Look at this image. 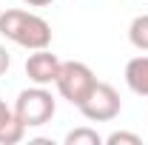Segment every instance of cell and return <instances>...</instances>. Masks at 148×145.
<instances>
[{
	"instance_id": "cell-1",
	"label": "cell",
	"mask_w": 148,
	"mask_h": 145,
	"mask_svg": "<svg viewBox=\"0 0 148 145\" xmlns=\"http://www.w3.org/2000/svg\"><path fill=\"white\" fill-rule=\"evenodd\" d=\"M0 34L12 40L20 49H49L51 46V26L34 12H23V9H6L0 12Z\"/></svg>"
},
{
	"instance_id": "cell-2",
	"label": "cell",
	"mask_w": 148,
	"mask_h": 145,
	"mask_svg": "<svg viewBox=\"0 0 148 145\" xmlns=\"http://www.w3.org/2000/svg\"><path fill=\"white\" fill-rule=\"evenodd\" d=\"M12 111H14V117L26 128H40L46 122H51V117L57 111V103L46 85H32V88H23L17 94Z\"/></svg>"
},
{
	"instance_id": "cell-3",
	"label": "cell",
	"mask_w": 148,
	"mask_h": 145,
	"mask_svg": "<svg viewBox=\"0 0 148 145\" xmlns=\"http://www.w3.org/2000/svg\"><path fill=\"white\" fill-rule=\"evenodd\" d=\"M54 85H57V91H60L63 100H69L71 105L80 108V103H83V100L91 94V88L97 85V77H94V71L86 63L69 60V63L60 66V74H57Z\"/></svg>"
},
{
	"instance_id": "cell-4",
	"label": "cell",
	"mask_w": 148,
	"mask_h": 145,
	"mask_svg": "<svg viewBox=\"0 0 148 145\" xmlns=\"http://www.w3.org/2000/svg\"><path fill=\"white\" fill-rule=\"evenodd\" d=\"M120 108H123V103H120L117 88L108 83H100V80L91 88V94L80 103V114L88 122H111V120L120 117Z\"/></svg>"
},
{
	"instance_id": "cell-5",
	"label": "cell",
	"mask_w": 148,
	"mask_h": 145,
	"mask_svg": "<svg viewBox=\"0 0 148 145\" xmlns=\"http://www.w3.org/2000/svg\"><path fill=\"white\" fill-rule=\"evenodd\" d=\"M60 66L63 63L57 60V54H51L49 49H37L26 60V74L34 85H51L60 74Z\"/></svg>"
},
{
	"instance_id": "cell-6",
	"label": "cell",
	"mask_w": 148,
	"mask_h": 145,
	"mask_svg": "<svg viewBox=\"0 0 148 145\" xmlns=\"http://www.w3.org/2000/svg\"><path fill=\"white\" fill-rule=\"evenodd\" d=\"M125 85L137 97H148V57H134L125 63Z\"/></svg>"
},
{
	"instance_id": "cell-7",
	"label": "cell",
	"mask_w": 148,
	"mask_h": 145,
	"mask_svg": "<svg viewBox=\"0 0 148 145\" xmlns=\"http://www.w3.org/2000/svg\"><path fill=\"white\" fill-rule=\"evenodd\" d=\"M128 43L140 51H148V14H140V17L131 20L128 26Z\"/></svg>"
},
{
	"instance_id": "cell-8",
	"label": "cell",
	"mask_w": 148,
	"mask_h": 145,
	"mask_svg": "<svg viewBox=\"0 0 148 145\" xmlns=\"http://www.w3.org/2000/svg\"><path fill=\"white\" fill-rule=\"evenodd\" d=\"M23 137H26V125L12 114V117L0 125V145H17Z\"/></svg>"
},
{
	"instance_id": "cell-9",
	"label": "cell",
	"mask_w": 148,
	"mask_h": 145,
	"mask_svg": "<svg viewBox=\"0 0 148 145\" xmlns=\"http://www.w3.org/2000/svg\"><path fill=\"white\" fill-rule=\"evenodd\" d=\"M106 140L94 128H74L66 134V145H103Z\"/></svg>"
},
{
	"instance_id": "cell-10",
	"label": "cell",
	"mask_w": 148,
	"mask_h": 145,
	"mask_svg": "<svg viewBox=\"0 0 148 145\" xmlns=\"http://www.w3.org/2000/svg\"><path fill=\"white\" fill-rule=\"evenodd\" d=\"M106 142L108 145H140L143 140L137 134H128V131H114L111 137H106Z\"/></svg>"
},
{
	"instance_id": "cell-11",
	"label": "cell",
	"mask_w": 148,
	"mask_h": 145,
	"mask_svg": "<svg viewBox=\"0 0 148 145\" xmlns=\"http://www.w3.org/2000/svg\"><path fill=\"white\" fill-rule=\"evenodd\" d=\"M9 66H12V57H9V51H6V46H0V77L9 71Z\"/></svg>"
},
{
	"instance_id": "cell-12",
	"label": "cell",
	"mask_w": 148,
	"mask_h": 145,
	"mask_svg": "<svg viewBox=\"0 0 148 145\" xmlns=\"http://www.w3.org/2000/svg\"><path fill=\"white\" fill-rule=\"evenodd\" d=\"M12 114H14V111H12L9 105H6V103H3V100H0V125H3V122H6V120H9Z\"/></svg>"
},
{
	"instance_id": "cell-13",
	"label": "cell",
	"mask_w": 148,
	"mask_h": 145,
	"mask_svg": "<svg viewBox=\"0 0 148 145\" xmlns=\"http://www.w3.org/2000/svg\"><path fill=\"white\" fill-rule=\"evenodd\" d=\"M23 3H29V6H34V9H43V6H51L54 0H23Z\"/></svg>"
}]
</instances>
